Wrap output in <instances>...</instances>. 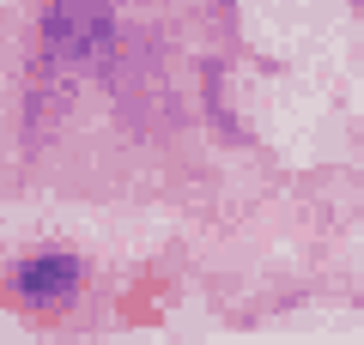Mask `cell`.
<instances>
[{
    "mask_svg": "<svg viewBox=\"0 0 364 345\" xmlns=\"http://www.w3.org/2000/svg\"><path fill=\"white\" fill-rule=\"evenodd\" d=\"M43 49L61 67H91L116 49V6L109 0H49Z\"/></svg>",
    "mask_w": 364,
    "mask_h": 345,
    "instance_id": "1",
    "label": "cell"
},
{
    "mask_svg": "<svg viewBox=\"0 0 364 345\" xmlns=\"http://www.w3.org/2000/svg\"><path fill=\"white\" fill-rule=\"evenodd\" d=\"M13 303L31 315H61L79 291H85V261L73 248H31L25 261H13Z\"/></svg>",
    "mask_w": 364,
    "mask_h": 345,
    "instance_id": "2",
    "label": "cell"
}]
</instances>
